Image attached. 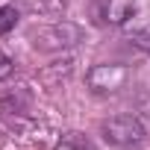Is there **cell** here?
I'll return each mask as SVG.
<instances>
[{
    "label": "cell",
    "instance_id": "cell-2",
    "mask_svg": "<svg viewBox=\"0 0 150 150\" xmlns=\"http://www.w3.org/2000/svg\"><path fill=\"white\" fill-rule=\"evenodd\" d=\"M86 83L94 94H118L129 83V68L118 62H100L86 74Z\"/></svg>",
    "mask_w": 150,
    "mask_h": 150
},
{
    "label": "cell",
    "instance_id": "cell-6",
    "mask_svg": "<svg viewBox=\"0 0 150 150\" xmlns=\"http://www.w3.org/2000/svg\"><path fill=\"white\" fill-rule=\"evenodd\" d=\"M12 74H15V62H12L6 53H0V83H3V80H9Z\"/></svg>",
    "mask_w": 150,
    "mask_h": 150
},
{
    "label": "cell",
    "instance_id": "cell-5",
    "mask_svg": "<svg viewBox=\"0 0 150 150\" xmlns=\"http://www.w3.org/2000/svg\"><path fill=\"white\" fill-rule=\"evenodd\" d=\"M56 150H91V147H88V141H83L77 132H71V135H65V141H59Z\"/></svg>",
    "mask_w": 150,
    "mask_h": 150
},
{
    "label": "cell",
    "instance_id": "cell-1",
    "mask_svg": "<svg viewBox=\"0 0 150 150\" xmlns=\"http://www.w3.org/2000/svg\"><path fill=\"white\" fill-rule=\"evenodd\" d=\"M100 132L115 147H135L147 138V129L135 115H112L100 124Z\"/></svg>",
    "mask_w": 150,
    "mask_h": 150
},
{
    "label": "cell",
    "instance_id": "cell-3",
    "mask_svg": "<svg viewBox=\"0 0 150 150\" xmlns=\"http://www.w3.org/2000/svg\"><path fill=\"white\" fill-rule=\"evenodd\" d=\"M30 38H33V47H38V50H65V47H74L83 38V30L68 24V21H56V24L33 30Z\"/></svg>",
    "mask_w": 150,
    "mask_h": 150
},
{
    "label": "cell",
    "instance_id": "cell-4",
    "mask_svg": "<svg viewBox=\"0 0 150 150\" xmlns=\"http://www.w3.org/2000/svg\"><path fill=\"white\" fill-rule=\"evenodd\" d=\"M18 24V9L15 6H0V35L12 33Z\"/></svg>",
    "mask_w": 150,
    "mask_h": 150
}]
</instances>
